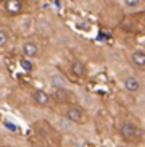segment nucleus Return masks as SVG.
<instances>
[{
    "mask_svg": "<svg viewBox=\"0 0 145 147\" xmlns=\"http://www.w3.org/2000/svg\"><path fill=\"white\" fill-rule=\"evenodd\" d=\"M124 7L126 8H131V10L139 8L140 7V0H124Z\"/></svg>",
    "mask_w": 145,
    "mask_h": 147,
    "instance_id": "nucleus-14",
    "label": "nucleus"
},
{
    "mask_svg": "<svg viewBox=\"0 0 145 147\" xmlns=\"http://www.w3.org/2000/svg\"><path fill=\"white\" fill-rule=\"evenodd\" d=\"M63 115H64V118H66L68 121L76 123V125H87V123H89V115H87L79 105L68 104V107L64 108Z\"/></svg>",
    "mask_w": 145,
    "mask_h": 147,
    "instance_id": "nucleus-3",
    "label": "nucleus"
},
{
    "mask_svg": "<svg viewBox=\"0 0 145 147\" xmlns=\"http://www.w3.org/2000/svg\"><path fill=\"white\" fill-rule=\"evenodd\" d=\"M124 87H126V91L128 92H132V94H136V92L140 91V81L136 78V76H128V78L124 79Z\"/></svg>",
    "mask_w": 145,
    "mask_h": 147,
    "instance_id": "nucleus-10",
    "label": "nucleus"
},
{
    "mask_svg": "<svg viewBox=\"0 0 145 147\" xmlns=\"http://www.w3.org/2000/svg\"><path fill=\"white\" fill-rule=\"evenodd\" d=\"M10 44H11V34H10V31L0 24V52H3Z\"/></svg>",
    "mask_w": 145,
    "mask_h": 147,
    "instance_id": "nucleus-11",
    "label": "nucleus"
},
{
    "mask_svg": "<svg viewBox=\"0 0 145 147\" xmlns=\"http://www.w3.org/2000/svg\"><path fill=\"white\" fill-rule=\"evenodd\" d=\"M69 73H71L76 79H84L85 76H87V66H85V63H82V61L74 60V61H71V65H69Z\"/></svg>",
    "mask_w": 145,
    "mask_h": 147,
    "instance_id": "nucleus-9",
    "label": "nucleus"
},
{
    "mask_svg": "<svg viewBox=\"0 0 145 147\" xmlns=\"http://www.w3.org/2000/svg\"><path fill=\"white\" fill-rule=\"evenodd\" d=\"M36 129H37L39 138L42 139V142L45 146H56L58 144V133L53 129L47 121H39L36 123Z\"/></svg>",
    "mask_w": 145,
    "mask_h": 147,
    "instance_id": "nucleus-2",
    "label": "nucleus"
},
{
    "mask_svg": "<svg viewBox=\"0 0 145 147\" xmlns=\"http://www.w3.org/2000/svg\"><path fill=\"white\" fill-rule=\"evenodd\" d=\"M3 7L8 16H18L24 11V0H5Z\"/></svg>",
    "mask_w": 145,
    "mask_h": 147,
    "instance_id": "nucleus-7",
    "label": "nucleus"
},
{
    "mask_svg": "<svg viewBox=\"0 0 145 147\" xmlns=\"http://www.w3.org/2000/svg\"><path fill=\"white\" fill-rule=\"evenodd\" d=\"M129 63L132 65V68L145 71V50H140V49L132 50L129 53Z\"/></svg>",
    "mask_w": 145,
    "mask_h": 147,
    "instance_id": "nucleus-8",
    "label": "nucleus"
},
{
    "mask_svg": "<svg viewBox=\"0 0 145 147\" xmlns=\"http://www.w3.org/2000/svg\"><path fill=\"white\" fill-rule=\"evenodd\" d=\"M21 55L26 57V58H31V60H34L40 55V47H39V44L32 39H28L21 44Z\"/></svg>",
    "mask_w": 145,
    "mask_h": 147,
    "instance_id": "nucleus-6",
    "label": "nucleus"
},
{
    "mask_svg": "<svg viewBox=\"0 0 145 147\" xmlns=\"http://www.w3.org/2000/svg\"><path fill=\"white\" fill-rule=\"evenodd\" d=\"M119 134L126 142H131V144H139L144 141V131H142V128L128 120L121 123Z\"/></svg>",
    "mask_w": 145,
    "mask_h": 147,
    "instance_id": "nucleus-1",
    "label": "nucleus"
},
{
    "mask_svg": "<svg viewBox=\"0 0 145 147\" xmlns=\"http://www.w3.org/2000/svg\"><path fill=\"white\" fill-rule=\"evenodd\" d=\"M19 65H21V68L24 69L26 73H32L34 71V61L31 60V58H26V57H21L19 58Z\"/></svg>",
    "mask_w": 145,
    "mask_h": 147,
    "instance_id": "nucleus-12",
    "label": "nucleus"
},
{
    "mask_svg": "<svg viewBox=\"0 0 145 147\" xmlns=\"http://www.w3.org/2000/svg\"><path fill=\"white\" fill-rule=\"evenodd\" d=\"M52 84L55 87H66V81L61 74H53L52 76Z\"/></svg>",
    "mask_w": 145,
    "mask_h": 147,
    "instance_id": "nucleus-13",
    "label": "nucleus"
},
{
    "mask_svg": "<svg viewBox=\"0 0 145 147\" xmlns=\"http://www.w3.org/2000/svg\"><path fill=\"white\" fill-rule=\"evenodd\" d=\"M31 100L36 107H40V108H45L52 104V95L48 92L42 91V89H34L31 92Z\"/></svg>",
    "mask_w": 145,
    "mask_h": 147,
    "instance_id": "nucleus-5",
    "label": "nucleus"
},
{
    "mask_svg": "<svg viewBox=\"0 0 145 147\" xmlns=\"http://www.w3.org/2000/svg\"><path fill=\"white\" fill-rule=\"evenodd\" d=\"M50 95H52V100L56 102V104H60V105L72 104V99H74L72 92L68 91L66 87H55V91L52 92Z\"/></svg>",
    "mask_w": 145,
    "mask_h": 147,
    "instance_id": "nucleus-4",
    "label": "nucleus"
}]
</instances>
